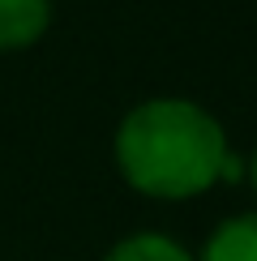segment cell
Masks as SVG:
<instances>
[{
  "instance_id": "6da1fadb",
  "label": "cell",
  "mask_w": 257,
  "mask_h": 261,
  "mask_svg": "<svg viewBox=\"0 0 257 261\" xmlns=\"http://www.w3.org/2000/svg\"><path fill=\"white\" fill-rule=\"evenodd\" d=\"M227 137L219 120L189 99H150L116 128V163L146 197H197L223 171Z\"/></svg>"
},
{
  "instance_id": "7a4b0ae2",
  "label": "cell",
  "mask_w": 257,
  "mask_h": 261,
  "mask_svg": "<svg viewBox=\"0 0 257 261\" xmlns=\"http://www.w3.org/2000/svg\"><path fill=\"white\" fill-rule=\"evenodd\" d=\"M52 0H0V51H17L43 39Z\"/></svg>"
},
{
  "instance_id": "3957f363",
  "label": "cell",
  "mask_w": 257,
  "mask_h": 261,
  "mask_svg": "<svg viewBox=\"0 0 257 261\" xmlns=\"http://www.w3.org/2000/svg\"><path fill=\"white\" fill-rule=\"evenodd\" d=\"M197 261H257V214L227 219L206 240Z\"/></svg>"
},
{
  "instance_id": "277c9868",
  "label": "cell",
  "mask_w": 257,
  "mask_h": 261,
  "mask_svg": "<svg viewBox=\"0 0 257 261\" xmlns=\"http://www.w3.org/2000/svg\"><path fill=\"white\" fill-rule=\"evenodd\" d=\"M103 261H193V257L171 240V236L137 231V236H128V240H120Z\"/></svg>"
},
{
  "instance_id": "5b68a950",
  "label": "cell",
  "mask_w": 257,
  "mask_h": 261,
  "mask_svg": "<svg viewBox=\"0 0 257 261\" xmlns=\"http://www.w3.org/2000/svg\"><path fill=\"white\" fill-rule=\"evenodd\" d=\"M249 180H253V193H257V150H253V163H249Z\"/></svg>"
}]
</instances>
